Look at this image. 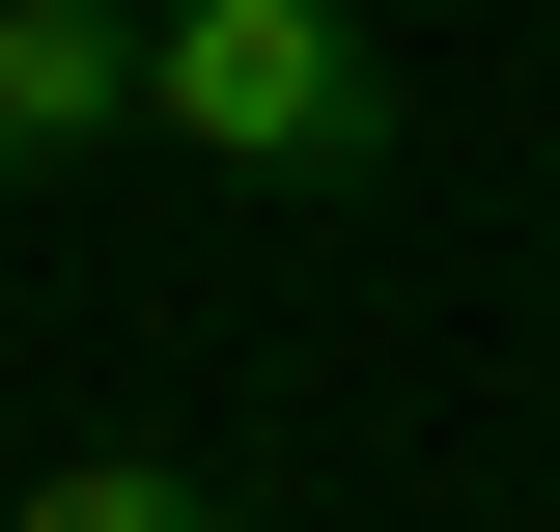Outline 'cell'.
<instances>
[{
    "label": "cell",
    "mask_w": 560,
    "mask_h": 532,
    "mask_svg": "<svg viewBox=\"0 0 560 532\" xmlns=\"http://www.w3.org/2000/svg\"><path fill=\"white\" fill-rule=\"evenodd\" d=\"M168 169L364 197V169H393V57H364V0H168Z\"/></svg>",
    "instance_id": "obj_1"
},
{
    "label": "cell",
    "mask_w": 560,
    "mask_h": 532,
    "mask_svg": "<svg viewBox=\"0 0 560 532\" xmlns=\"http://www.w3.org/2000/svg\"><path fill=\"white\" fill-rule=\"evenodd\" d=\"M168 140V0H0V169Z\"/></svg>",
    "instance_id": "obj_2"
},
{
    "label": "cell",
    "mask_w": 560,
    "mask_h": 532,
    "mask_svg": "<svg viewBox=\"0 0 560 532\" xmlns=\"http://www.w3.org/2000/svg\"><path fill=\"white\" fill-rule=\"evenodd\" d=\"M0 532H224V476H168V449H57V476H0Z\"/></svg>",
    "instance_id": "obj_3"
}]
</instances>
